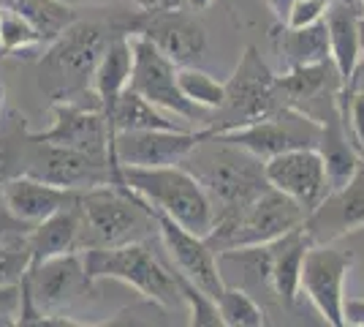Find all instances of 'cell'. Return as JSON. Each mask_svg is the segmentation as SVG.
I'll return each instance as SVG.
<instances>
[{
    "label": "cell",
    "instance_id": "1",
    "mask_svg": "<svg viewBox=\"0 0 364 327\" xmlns=\"http://www.w3.org/2000/svg\"><path fill=\"white\" fill-rule=\"evenodd\" d=\"M122 33L114 16L87 19L79 14L65 31L46 44L44 58L38 61V85L52 101H101L92 90V74L112 38Z\"/></svg>",
    "mask_w": 364,
    "mask_h": 327
},
{
    "label": "cell",
    "instance_id": "2",
    "mask_svg": "<svg viewBox=\"0 0 364 327\" xmlns=\"http://www.w3.org/2000/svg\"><path fill=\"white\" fill-rule=\"evenodd\" d=\"M182 167L204 186L215 207V227L237 218L261 191H267L264 161L231 142L207 137L198 142L196 150L182 161Z\"/></svg>",
    "mask_w": 364,
    "mask_h": 327
},
{
    "label": "cell",
    "instance_id": "3",
    "mask_svg": "<svg viewBox=\"0 0 364 327\" xmlns=\"http://www.w3.org/2000/svg\"><path fill=\"white\" fill-rule=\"evenodd\" d=\"M76 207L82 216L79 251L144 243L152 234H158V224L150 204L139 194H134L122 180L79 191Z\"/></svg>",
    "mask_w": 364,
    "mask_h": 327
},
{
    "label": "cell",
    "instance_id": "4",
    "mask_svg": "<svg viewBox=\"0 0 364 327\" xmlns=\"http://www.w3.org/2000/svg\"><path fill=\"white\" fill-rule=\"evenodd\" d=\"M120 180L155 210L174 218L180 227L198 237H210L215 229V207L182 164L174 167H117Z\"/></svg>",
    "mask_w": 364,
    "mask_h": 327
},
{
    "label": "cell",
    "instance_id": "5",
    "mask_svg": "<svg viewBox=\"0 0 364 327\" xmlns=\"http://www.w3.org/2000/svg\"><path fill=\"white\" fill-rule=\"evenodd\" d=\"M82 259H85V273L90 281H120L164 308L182 306V295L177 289L171 267L164 265L152 254L147 240L125 243V246H114V249H85Z\"/></svg>",
    "mask_w": 364,
    "mask_h": 327
},
{
    "label": "cell",
    "instance_id": "6",
    "mask_svg": "<svg viewBox=\"0 0 364 327\" xmlns=\"http://www.w3.org/2000/svg\"><path fill=\"white\" fill-rule=\"evenodd\" d=\"M92 281L85 273L82 251H68L31 265L22 279V308L16 325L36 327L41 316L63 313L74 300L90 289Z\"/></svg>",
    "mask_w": 364,
    "mask_h": 327
},
{
    "label": "cell",
    "instance_id": "7",
    "mask_svg": "<svg viewBox=\"0 0 364 327\" xmlns=\"http://www.w3.org/2000/svg\"><path fill=\"white\" fill-rule=\"evenodd\" d=\"M307 213L291 197H286L277 188L261 191L253 202L245 207L237 218L228 224L215 227L207 243L213 246L215 254L226 249H245V246H267L286 232L302 227Z\"/></svg>",
    "mask_w": 364,
    "mask_h": 327
},
{
    "label": "cell",
    "instance_id": "8",
    "mask_svg": "<svg viewBox=\"0 0 364 327\" xmlns=\"http://www.w3.org/2000/svg\"><path fill=\"white\" fill-rule=\"evenodd\" d=\"M280 107L283 101L277 90V74L264 63L256 47H247L226 82V98H223V107L218 109L220 120H215L210 131L256 123L274 115Z\"/></svg>",
    "mask_w": 364,
    "mask_h": 327
},
{
    "label": "cell",
    "instance_id": "9",
    "mask_svg": "<svg viewBox=\"0 0 364 327\" xmlns=\"http://www.w3.org/2000/svg\"><path fill=\"white\" fill-rule=\"evenodd\" d=\"M114 22L128 36H141L152 41L174 66H198L207 52V31L198 22V16L188 14L182 9L171 11H120Z\"/></svg>",
    "mask_w": 364,
    "mask_h": 327
},
{
    "label": "cell",
    "instance_id": "10",
    "mask_svg": "<svg viewBox=\"0 0 364 327\" xmlns=\"http://www.w3.org/2000/svg\"><path fill=\"white\" fill-rule=\"evenodd\" d=\"M31 177H38L44 183L71 191H85L92 186H107L117 183L120 172L112 156H98L87 150H76L55 142H41L33 137L31 158H28V172Z\"/></svg>",
    "mask_w": 364,
    "mask_h": 327
},
{
    "label": "cell",
    "instance_id": "11",
    "mask_svg": "<svg viewBox=\"0 0 364 327\" xmlns=\"http://www.w3.org/2000/svg\"><path fill=\"white\" fill-rule=\"evenodd\" d=\"M210 134L242 147L261 161H267V158L277 156L283 150H294V147H318L321 123H316L313 118H307L299 109L280 107L274 115L264 118V120L220 128V131H210Z\"/></svg>",
    "mask_w": 364,
    "mask_h": 327
},
{
    "label": "cell",
    "instance_id": "12",
    "mask_svg": "<svg viewBox=\"0 0 364 327\" xmlns=\"http://www.w3.org/2000/svg\"><path fill=\"white\" fill-rule=\"evenodd\" d=\"M131 49H134V68L128 79L131 90L144 95L158 109H166L185 120H207V112L182 95L177 85V66L161 49L141 36H131Z\"/></svg>",
    "mask_w": 364,
    "mask_h": 327
},
{
    "label": "cell",
    "instance_id": "13",
    "mask_svg": "<svg viewBox=\"0 0 364 327\" xmlns=\"http://www.w3.org/2000/svg\"><path fill=\"white\" fill-rule=\"evenodd\" d=\"M353 267V254L334 249L329 243H313L304 254L299 292L316 306L323 322L332 327H346L343 306H346V276Z\"/></svg>",
    "mask_w": 364,
    "mask_h": 327
},
{
    "label": "cell",
    "instance_id": "14",
    "mask_svg": "<svg viewBox=\"0 0 364 327\" xmlns=\"http://www.w3.org/2000/svg\"><path fill=\"white\" fill-rule=\"evenodd\" d=\"M52 125L33 131L41 142H55L98 156H112V125L101 101H52Z\"/></svg>",
    "mask_w": 364,
    "mask_h": 327
},
{
    "label": "cell",
    "instance_id": "15",
    "mask_svg": "<svg viewBox=\"0 0 364 327\" xmlns=\"http://www.w3.org/2000/svg\"><path fill=\"white\" fill-rule=\"evenodd\" d=\"M207 137L204 131L185 128H147V131H120L112 137V158L117 167H174L196 150Z\"/></svg>",
    "mask_w": 364,
    "mask_h": 327
},
{
    "label": "cell",
    "instance_id": "16",
    "mask_svg": "<svg viewBox=\"0 0 364 327\" xmlns=\"http://www.w3.org/2000/svg\"><path fill=\"white\" fill-rule=\"evenodd\" d=\"M267 183L283 191L310 216L329 194V177L316 147H294L264 161Z\"/></svg>",
    "mask_w": 364,
    "mask_h": 327
},
{
    "label": "cell",
    "instance_id": "17",
    "mask_svg": "<svg viewBox=\"0 0 364 327\" xmlns=\"http://www.w3.org/2000/svg\"><path fill=\"white\" fill-rule=\"evenodd\" d=\"M150 210H152V216H155L158 234H161V240H164V246H166L171 265L177 267L180 273H185L196 286H201V289L215 300V297L223 292L226 281L220 276L218 254H215L213 246L207 243V237H198V234L188 232V229L180 227L174 218H168L166 213L155 210L152 204H150Z\"/></svg>",
    "mask_w": 364,
    "mask_h": 327
},
{
    "label": "cell",
    "instance_id": "18",
    "mask_svg": "<svg viewBox=\"0 0 364 327\" xmlns=\"http://www.w3.org/2000/svg\"><path fill=\"white\" fill-rule=\"evenodd\" d=\"M304 229L316 243H332L343 234L364 229V156L348 183L329 191L326 199L304 218Z\"/></svg>",
    "mask_w": 364,
    "mask_h": 327
},
{
    "label": "cell",
    "instance_id": "19",
    "mask_svg": "<svg viewBox=\"0 0 364 327\" xmlns=\"http://www.w3.org/2000/svg\"><path fill=\"white\" fill-rule=\"evenodd\" d=\"M323 22H326V33H329V55H332L334 68L346 85L356 68V63L362 61L364 55L362 0H329Z\"/></svg>",
    "mask_w": 364,
    "mask_h": 327
},
{
    "label": "cell",
    "instance_id": "20",
    "mask_svg": "<svg viewBox=\"0 0 364 327\" xmlns=\"http://www.w3.org/2000/svg\"><path fill=\"white\" fill-rule=\"evenodd\" d=\"M3 197L11 207L19 221L36 227L38 221L49 218L58 210H65L76 204L79 199V191H71V188H60L52 186V183H44L38 177H31V175H19V177H11L9 183H3Z\"/></svg>",
    "mask_w": 364,
    "mask_h": 327
},
{
    "label": "cell",
    "instance_id": "21",
    "mask_svg": "<svg viewBox=\"0 0 364 327\" xmlns=\"http://www.w3.org/2000/svg\"><path fill=\"white\" fill-rule=\"evenodd\" d=\"M316 150H318L321 158H323L326 177H329V191L346 186L350 177H353L359 161H362V156H364L362 147L353 142L348 125L343 123L337 104H334V107L323 115V120H321V140Z\"/></svg>",
    "mask_w": 364,
    "mask_h": 327
},
{
    "label": "cell",
    "instance_id": "22",
    "mask_svg": "<svg viewBox=\"0 0 364 327\" xmlns=\"http://www.w3.org/2000/svg\"><path fill=\"white\" fill-rule=\"evenodd\" d=\"M316 240L302 227L291 229L283 237L269 243V276H272V292L283 306H294L299 297V276H302L304 254Z\"/></svg>",
    "mask_w": 364,
    "mask_h": 327
},
{
    "label": "cell",
    "instance_id": "23",
    "mask_svg": "<svg viewBox=\"0 0 364 327\" xmlns=\"http://www.w3.org/2000/svg\"><path fill=\"white\" fill-rule=\"evenodd\" d=\"M269 38H272V47L277 49V55L286 61L289 68L332 61V55H329V33H326L323 19L316 22V25H304V28H291L286 22H274Z\"/></svg>",
    "mask_w": 364,
    "mask_h": 327
},
{
    "label": "cell",
    "instance_id": "24",
    "mask_svg": "<svg viewBox=\"0 0 364 327\" xmlns=\"http://www.w3.org/2000/svg\"><path fill=\"white\" fill-rule=\"evenodd\" d=\"M79 237H82V216H79L76 204L52 213L28 232L31 265H38V262H44L49 256H58V254L79 251Z\"/></svg>",
    "mask_w": 364,
    "mask_h": 327
},
{
    "label": "cell",
    "instance_id": "25",
    "mask_svg": "<svg viewBox=\"0 0 364 327\" xmlns=\"http://www.w3.org/2000/svg\"><path fill=\"white\" fill-rule=\"evenodd\" d=\"M131 68H134L131 36H128V33H117V36L112 38V44L107 47V52L101 55L98 68H95V74H92V90L101 98V107L104 109L128 88Z\"/></svg>",
    "mask_w": 364,
    "mask_h": 327
},
{
    "label": "cell",
    "instance_id": "26",
    "mask_svg": "<svg viewBox=\"0 0 364 327\" xmlns=\"http://www.w3.org/2000/svg\"><path fill=\"white\" fill-rule=\"evenodd\" d=\"M33 147V131L28 128V118L16 109L0 112V186L11 177L28 172V158Z\"/></svg>",
    "mask_w": 364,
    "mask_h": 327
},
{
    "label": "cell",
    "instance_id": "27",
    "mask_svg": "<svg viewBox=\"0 0 364 327\" xmlns=\"http://www.w3.org/2000/svg\"><path fill=\"white\" fill-rule=\"evenodd\" d=\"M0 3L19 16H25L41 36L44 47L52 44L71 22L79 19V9L68 6L65 0H0Z\"/></svg>",
    "mask_w": 364,
    "mask_h": 327
},
{
    "label": "cell",
    "instance_id": "28",
    "mask_svg": "<svg viewBox=\"0 0 364 327\" xmlns=\"http://www.w3.org/2000/svg\"><path fill=\"white\" fill-rule=\"evenodd\" d=\"M104 112H107L109 125H112V134L147 131V128H177L174 120H166L155 104H150L144 95H139L131 88H125Z\"/></svg>",
    "mask_w": 364,
    "mask_h": 327
},
{
    "label": "cell",
    "instance_id": "29",
    "mask_svg": "<svg viewBox=\"0 0 364 327\" xmlns=\"http://www.w3.org/2000/svg\"><path fill=\"white\" fill-rule=\"evenodd\" d=\"M218 313L223 327H264L267 325V313L258 306V300L250 292H245L242 286L226 284L223 292L215 297Z\"/></svg>",
    "mask_w": 364,
    "mask_h": 327
},
{
    "label": "cell",
    "instance_id": "30",
    "mask_svg": "<svg viewBox=\"0 0 364 327\" xmlns=\"http://www.w3.org/2000/svg\"><path fill=\"white\" fill-rule=\"evenodd\" d=\"M177 85L188 101H193L204 112H218L226 98V82L201 71L198 66H177Z\"/></svg>",
    "mask_w": 364,
    "mask_h": 327
},
{
    "label": "cell",
    "instance_id": "31",
    "mask_svg": "<svg viewBox=\"0 0 364 327\" xmlns=\"http://www.w3.org/2000/svg\"><path fill=\"white\" fill-rule=\"evenodd\" d=\"M168 267H171L174 281H177V289H180V295H182V306L188 308V316H191L188 325L191 327H223L220 313H218V303H215L213 297L207 295L201 286H196L185 273H180L174 265H168Z\"/></svg>",
    "mask_w": 364,
    "mask_h": 327
},
{
    "label": "cell",
    "instance_id": "32",
    "mask_svg": "<svg viewBox=\"0 0 364 327\" xmlns=\"http://www.w3.org/2000/svg\"><path fill=\"white\" fill-rule=\"evenodd\" d=\"M31 47H44L41 36L36 33V28L25 16H19L16 11L3 6V14H0V52L11 55V52H25Z\"/></svg>",
    "mask_w": 364,
    "mask_h": 327
},
{
    "label": "cell",
    "instance_id": "33",
    "mask_svg": "<svg viewBox=\"0 0 364 327\" xmlns=\"http://www.w3.org/2000/svg\"><path fill=\"white\" fill-rule=\"evenodd\" d=\"M31 270V249L28 234L0 240V286H16Z\"/></svg>",
    "mask_w": 364,
    "mask_h": 327
},
{
    "label": "cell",
    "instance_id": "34",
    "mask_svg": "<svg viewBox=\"0 0 364 327\" xmlns=\"http://www.w3.org/2000/svg\"><path fill=\"white\" fill-rule=\"evenodd\" d=\"M337 109L343 123L348 125L353 142L362 147L364 153V90H353V88H340L337 90Z\"/></svg>",
    "mask_w": 364,
    "mask_h": 327
},
{
    "label": "cell",
    "instance_id": "35",
    "mask_svg": "<svg viewBox=\"0 0 364 327\" xmlns=\"http://www.w3.org/2000/svg\"><path fill=\"white\" fill-rule=\"evenodd\" d=\"M329 0H294L286 16V25L291 28H304V25H316L326 14Z\"/></svg>",
    "mask_w": 364,
    "mask_h": 327
},
{
    "label": "cell",
    "instance_id": "36",
    "mask_svg": "<svg viewBox=\"0 0 364 327\" xmlns=\"http://www.w3.org/2000/svg\"><path fill=\"white\" fill-rule=\"evenodd\" d=\"M33 227L31 224H25V221H19V218L11 213V207L6 202V197H3V188H0V240H11V237H25V234L31 232Z\"/></svg>",
    "mask_w": 364,
    "mask_h": 327
},
{
    "label": "cell",
    "instance_id": "37",
    "mask_svg": "<svg viewBox=\"0 0 364 327\" xmlns=\"http://www.w3.org/2000/svg\"><path fill=\"white\" fill-rule=\"evenodd\" d=\"M343 319L346 325L364 327V297H348L343 306Z\"/></svg>",
    "mask_w": 364,
    "mask_h": 327
},
{
    "label": "cell",
    "instance_id": "38",
    "mask_svg": "<svg viewBox=\"0 0 364 327\" xmlns=\"http://www.w3.org/2000/svg\"><path fill=\"white\" fill-rule=\"evenodd\" d=\"M139 3L147 11H171V9H182L185 0H139Z\"/></svg>",
    "mask_w": 364,
    "mask_h": 327
},
{
    "label": "cell",
    "instance_id": "39",
    "mask_svg": "<svg viewBox=\"0 0 364 327\" xmlns=\"http://www.w3.org/2000/svg\"><path fill=\"white\" fill-rule=\"evenodd\" d=\"M267 6H269V11H272L274 22H286V16H289V9L294 0H264Z\"/></svg>",
    "mask_w": 364,
    "mask_h": 327
},
{
    "label": "cell",
    "instance_id": "40",
    "mask_svg": "<svg viewBox=\"0 0 364 327\" xmlns=\"http://www.w3.org/2000/svg\"><path fill=\"white\" fill-rule=\"evenodd\" d=\"M346 88H353V90H364V61L356 63V68H353L350 79L346 82Z\"/></svg>",
    "mask_w": 364,
    "mask_h": 327
},
{
    "label": "cell",
    "instance_id": "41",
    "mask_svg": "<svg viewBox=\"0 0 364 327\" xmlns=\"http://www.w3.org/2000/svg\"><path fill=\"white\" fill-rule=\"evenodd\" d=\"M185 3H191V9H193V11H201V9H207L213 0H185Z\"/></svg>",
    "mask_w": 364,
    "mask_h": 327
},
{
    "label": "cell",
    "instance_id": "42",
    "mask_svg": "<svg viewBox=\"0 0 364 327\" xmlns=\"http://www.w3.org/2000/svg\"><path fill=\"white\" fill-rule=\"evenodd\" d=\"M6 109V88H3V82H0V112Z\"/></svg>",
    "mask_w": 364,
    "mask_h": 327
},
{
    "label": "cell",
    "instance_id": "43",
    "mask_svg": "<svg viewBox=\"0 0 364 327\" xmlns=\"http://www.w3.org/2000/svg\"><path fill=\"white\" fill-rule=\"evenodd\" d=\"M362 49H364V31H362Z\"/></svg>",
    "mask_w": 364,
    "mask_h": 327
},
{
    "label": "cell",
    "instance_id": "44",
    "mask_svg": "<svg viewBox=\"0 0 364 327\" xmlns=\"http://www.w3.org/2000/svg\"><path fill=\"white\" fill-rule=\"evenodd\" d=\"M0 14H3V3H0Z\"/></svg>",
    "mask_w": 364,
    "mask_h": 327
},
{
    "label": "cell",
    "instance_id": "45",
    "mask_svg": "<svg viewBox=\"0 0 364 327\" xmlns=\"http://www.w3.org/2000/svg\"><path fill=\"white\" fill-rule=\"evenodd\" d=\"M362 11H364V0H362Z\"/></svg>",
    "mask_w": 364,
    "mask_h": 327
}]
</instances>
